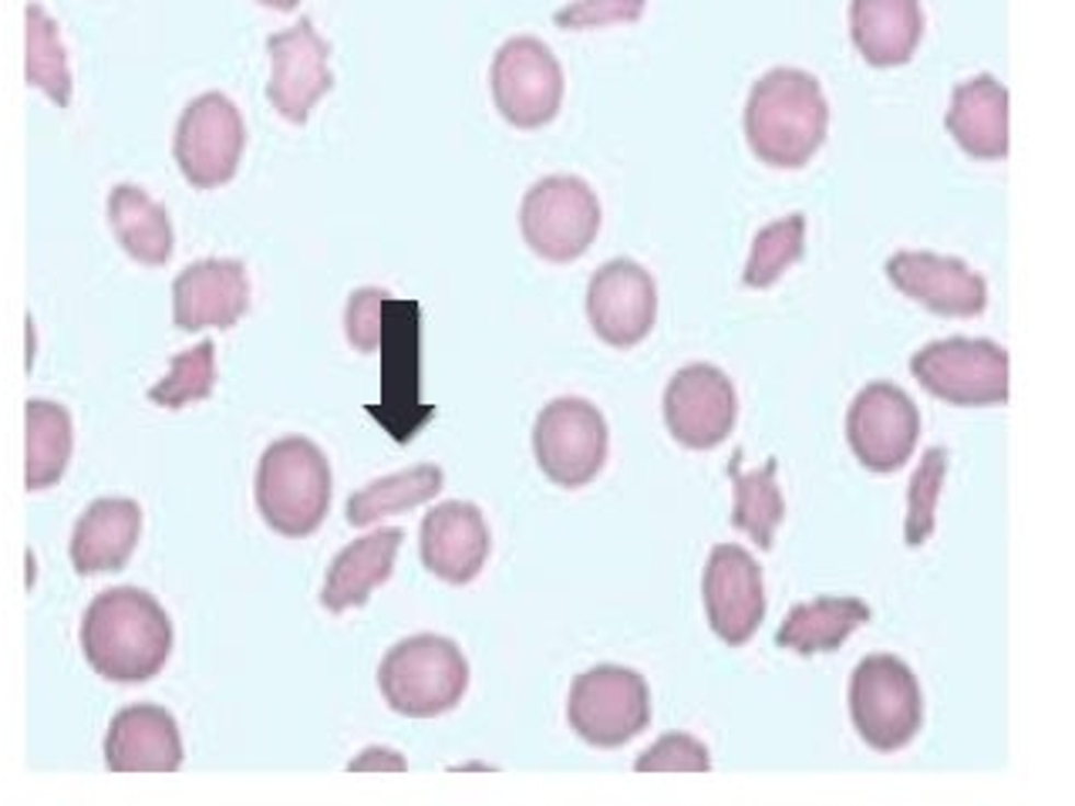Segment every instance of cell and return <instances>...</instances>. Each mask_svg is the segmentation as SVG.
Returning <instances> with one entry per match:
<instances>
[{
	"mask_svg": "<svg viewBox=\"0 0 1075 806\" xmlns=\"http://www.w3.org/2000/svg\"><path fill=\"white\" fill-rule=\"evenodd\" d=\"M81 651L108 682H149L172 655V621L149 591L108 588L81 617Z\"/></svg>",
	"mask_w": 1075,
	"mask_h": 806,
	"instance_id": "6da1fadb",
	"label": "cell"
},
{
	"mask_svg": "<svg viewBox=\"0 0 1075 806\" xmlns=\"http://www.w3.org/2000/svg\"><path fill=\"white\" fill-rule=\"evenodd\" d=\"M830 105L820 81L799 68H773L752 84L745 102V139L758 162L802 169L826 143Z\"/></svg>",
	"mask_w": 1075,
	"mask_h": 806,
	"instance_id": "7a4b0ae2",
	"label": "cell"
},
{
	"mask_svg": "<svg viewBox=\"0 0 1075 806\" xmlns=\"http://www.w3.org/2000/svg\"><path fill=\"white\" fill-rule=\"evenodd\" d=\"M256 510L281 536L300 541L318 530L331 510V463L304 435L277 439L263 450L256 466Z\"/></svg>",
	"mask_w": 1075,
	"mask_h": 806,
	"instance_id": "3957f363",
	"label": "cell"
},
{
	"mask_svg": "<svg viewBox=\"0 0 1075 806\" xmlns=\"http://www.w3.org/2000/svg\"><path fill=\"white\" fill-rule=\"evenodd\" d=\"M378 689L391 712L409 719H435L466 699L469 661L453 638L412 635L381 658Z\"/></svg>",
	"mask_w": 1075,
	"mask_h": 806,
	"instance_id": "277c9868",
	"label": "cell"
},
{
	"mask_svg": "<svg viewBox=\"0 0 1075 806\" xmlns=\"http://www.w3.org/2000/svg\"><path fill=\"white\" fill-rule=\"evenodd\" d=\"M849 715L870 749H904L924 719V699L911 665L897 655L864 658L849 679Z\"/></svg>",
	"mask_w": 1075,
	"mask_h": 806,
	"instance_id": "5b68a950",
	"label": "cell"
},
{
	"mask_svg": "<svg viewBox=\"0 0 1075 806\" xmlns=\"http://www.w3.org/2000/svg\"><path fill=\"white\" fill-rule=\"evenodd\" d=\"M519 230L536 257L550 263H573L601 234L597 193L580 175H547L526 190Z\"/></svg>",
	"mask_w": 1075,
	"mask_h": 806,
	"instance_id": "8992f818",
	"label": "cell"
},
{
	"mask_svg": "<svg viewBox=\"0 0 1075 806\" xmlns=\"http://www.w3.org/2000/svg\"><path fill=\"white\" fill-rule=\"evenodd\" d=\"M570 729L597 746L617 749L651 723V692L641 671L624 665H594L576 676L567 699Z\"/></svg>",
	"mask_w": 1075,
	"mask_h": 806,
	"instance_id": "52a82bcc",
	"label": "cell"
},
{
	"mask_svg": "<svg viewBox=\"0 0 1075 806\" xmlns=\"http://www.w3.org/2000/svg\"><path fill=\"white\" fill-rule=\"evenodd\" d=\"M911 375L948 406L984 409L1008 401V351L988 338L930 341L911 357Z\"/></svg>",
	"mask_w": 1075,
	"mask_h": 806,
	"instance_id": "ba28073f",
	"label": "cell"
},
{
	"mask_svg": "<svg viewBox=\"0 0 1075 806\" xmlns=\"http://www.w3.org/2000/svg\"><path fill=\"white\" fill-rule=\"evenodd\" d=\"M610 432L597 406L587 398H553L533 425V456L544 476L563 489H580L597 479L607 463Z\"/></svg>",
	"mask_w": 1075,
	"mask_h": 806,
	"instance_id": "9c48e42d",
	"label": "cell"
},
{
	"mask_svg": "<svg viewBox=\"0 0 1075 806\" xmlns=\"http://www.w3.org/2000/svg\"><path fill=\"white\" fill-rule=\"evenodd\" d=\"M247 149V125L233 99L206 92L193 99L175 122L172 156L193 190L227 186Z\"/></svg>",
	"mask_w": 1075,
	"mask_h": 806,
	"instance_id": "30bf717a",
	"label": "cell"
},
{
	"mask_svg": "<svg viewBox=\"0 0 1075 806\" xmlns=\"http://www.w3.org/2000/svg\"><path fill=\"white\" fill-rule=\"evenodd\" d=\"M492 102L500 115L523 132L544 128L557 118L563 102V68L540 37H510L492 58Z\"/></svg>",
	"mask_w": 1075,
	"mask_h": 806,
	"instance_id": "8fae6325",
	"label": "cell"
},
{
	"mask_svg": "<svg viewBox=\"0 0 1075 806\" xmlns=\"http://www.w3.org/2000/svg\"><path fill=\"white\" fill-rule=\"evenodd\" d=\"M846 439L854 456L873 473L901 469L920 439V412L914 398L890 382H873L857 391L846 412Z\"/></svg>",
	"mask_w": 1075,
	"mask_h": 806,
	"instance_id": "7c38bea8",
	"label": "cell"
},
{
	"mask_svg": "<svg viewBox=\"0 0 1075 806\" xmlns=\"http://www.w3.org/2000/svg\"><path fill=\"white\" fill-rule=\"evenodd\" d=\"M266 55H271V81H266V99L277 109L281 118L290 125H304L331 88V44L318 34L310 18L297 21L294 27L266 37Z\"/></svg>",
	"mask_w": 1075,
	"mask_h": 806,
	"instance_id": "4fadbf2b",
	"label": "cell"
},
{
	"mask_svg": "<svg viewBox=\"0 0 1075 806\" xmlns=\"http://www.w3.org/2000/svg\"><path fill=\"white\" fill-rule=\"evenodd\" d=\"M739 416V398L732 378L714 365H685L664 388L667 432L685 450H714L729 439Z\"/></svg>",
	"mask_w": 1075,
	"mask_h": 806,
	"instance_id": "5bb4252c",
	"label": "cell"
},
{
	"mask_svg": "<svg viewBox=\"0 0 1075 806\" xmlns=\"http://www.w3.org/2000/svg\"><path fill=\"white\" fill-rule=\"evenodd\" d=\"M701 598L711 632L729 648H742L755 638L766 617L763 567L739 544H719L708 557Z\"/></svg>",
	"mask_w": 1075,
	"mask_h": 806,
	"instance_id": "9a60e30c",
	"label": "cell"
},
{
	"mask_svg": "<svg viewBox=\"0 0 1075 806\" xmlns=\"http://www.w3.org/2000/svg\"><path fill=\"white\" fill-rule=\"evenodd\" d=\"M657 318V287L641 263L617 257L607 260L587 287V321L594 334L617 348H638Z\"/></svg>",
	"mask_w": 1075,
	"mask_h": 806,
	"instance_id": "2e32d148",
	"label": "cell"
},
{
	"mask_svg": "<svg viewBox=\"0 0 1075 806\" xmlns=\"http://www.w3.org/2000/svg\"><path fill=\"white\" fill-rule=\"evenodd\" d=\"M887 277L904 297L940 318H977L988 307V284L958 257L901 250L887 260Z\"/></svg>",
	"mask_w": 1075,
	"mask_h": 806,
	"instance_id": "e0dca14e",
	"label": "cell"
},
{
	"mask_svg": "<svg viewBox=\"0 0 1075 806\" xmlns=\"http://www.w3.org/2000/svg\"><path fill=\"white\" fill-rule=\"evenodd\" d=\"M250 310L247 266L233 257H209L190 263L172 281V325L186 334L222 328L230 331Z\"/></svg>",
	"mask_w": 1075,
	"mask_h": 806,
	"instance_id": "ac0fdd59",
	"label": "cell"
},
{
	"mask_svg": "<svg viewBox=\"0 0 1075 806\" xmlns=\"http://www.w3.org/2000/svg\"><path fill=\"white\" fill-rule=\"evenodd\" d=\"M489 526L476 503L445 500L422 520L419 550L422 564L453 588H466L482 574L489 560Z\"/></svg>",
	"mask_w": 1075,
	"mask_h": 806,
	"instance_id": "d6986e66",
	"label": "cell"
},
{
	"mask_svg": "<svg viewBox=\"0 0 1075 806\" xmlns=\"http://www.w3.org/2000/svg\"><path fill=\"white\" fill-rule=\"evenodd\" d=\"M112 773H175L183 767V736L162 705H128L115 712L105 736Z\"/></svg>",
	"mask_w": 1075,
	"mask_h": 806,
	"instance_id": "ffe728a7",
	"label": "cell"
},
{
	"mask_svg": "<svg viewBox=\"0 0 1075 806\" xmlns=\"http://www.w3.org/2000/svg\"><path fill=\"white\" fill-rule=\"evenodd\" d=\"M142 536V507L136 500L105 497L88 503L71 530V567L81 577L115 574L136 554Z\"/></svg>",
	"mask_w": 1075,
	"mask_h": 806,
	"instance_id": "44dd1931",
	"label": "cell"
},
{
	"mask_svg": "<svg viewBox=\"0 0 1075 806\" xmlns=\"http://www.w3.org/2000/svg\"><path fill=\"white\" fill-rule=\"evenodd\" d=\"M954 143L981 162L1008 156V88L995 75L961 81L945 118Z\"/></svg>",
	"mask_w": 1075,
	"mask_h": 806,
	"instance_id": "7402d4cb",
	"label": "cell"
},
{
	"mask_svg": "<svg viewBox=\"0 0 1075 806\" xmlns=\"http://www.w3.org/2000/svg\"><path fill=\"white\" fill-rule=\"evenodd\" d=\"M401 541H405V533L398 526H385L347 544L328 567L321 604L331 614H344L347 608H365L375 588H381L391 577Z\"/></svg>",
	"mask_w": 1075,
	"mask_h": 806,
	"instance_id": "603a6c76",
	"label": "cell"
},
{
	"mask_svg": "<svg viewBox=\"0 0 1075 806\" xmlns=\"http://www.w3.org/2000/svg\"><path fill=\"white\" fill-rule=\"evenodd\" d=\"M849 34H854V48L867 65H907L924 37L920 0H854Z\"/></svg>",
	"mask_w": 1075,
	"mask_h": 806,
	"instance_id": "cb8c5ba5",
	"label": "cell"
},
{
	"mask_svg": "<svg viewBox=\"0 0 1075 806\" xmlns=\"http://www.w3.org/2000/svg\"><path fill=\"white\" fill-rule=\"evenodd\" d=\"M108 227L118 247L142 266H165L172 257V223L159 200L146 190L118 183L108 193Z\"/></svg>",
	"mask_w": 1075,
	"mask_h": 806,
	"instance_id": "d4e9b609",
	"label": "cell"
},
{
	"mask_svg": "<svg viewBox=\"0 0 1075 806\" xmlns=\"http://www.w3.org/2000/svg\"><path fill=\"white\" fill-rule=\"evenodd\" d=\"M870 621V608L860 598H816L796 604L782 628L776 632V645L796 655H820L836 651L857 628Z\"/></svg>",
	"mask_w": 1075,
	"mask_h": 806,
	"instance_id": "484cf974",
	"label": "cell"
},
{
	"mask_svg": "<svg viewBox=\"0 0 1075 806\" xmlns=\"http://www.w3.org/2000/svg\"><path fill=\"white\" fill-rule=\"evenodd\" d=\"M24 422H27V473H24V486L34 489H48L55 486L71 459L75 450V429H71V416L65 406L48 398H31L27 409H24Z\"/></svg>",
	"mask_w": 1075,
	"mask_h": 806,
	"instance_id": "4316f807",
	"label": "cell"
},
{
	"mask_svg": "<svg viewBox=\"0 0 1075 806\" xmlns=\"http://www.w3.org/2000/svg\"><path fill=\"white\" fill-rule=\"evenodd\" d=\"M445 483V473L435 463H422L412 469H401L394 476L375 479L365 489H357L354 497L347 500L344 513L351 526H371L381 516H394V513H409L428 500L438 497V489Z\"/></svg>",
	"mask_w": 1075,
	"mask_h": 806,
	"instance_id": "83f0119b",
	"label": "cell"
},
{
	"mask_svg": "<svg viewBox=\"0 0 1075 806\" xmlns=\"http://www.w3.org/2000/svg\"><path fill=\"white\" fill-rule=\"evenodd\" d=\"M776 469H779V459H769L763 469L742 473V450H735V456L729 463V476L735 486L732 526L748 533L763 550H773L776 530L786 516V500L776 483Z\"/></svg>",
	"mask_w": 1075,
	"mask_h": 806,
	"instance_id": "f1b7e54d",
	"label": "cell"
},
{
	"mask_svg": "<svg viewBox=\"0 0 1075 806\" xmlns=\"http://www.w3.org/2000/svg\"><path fill=\"white\" fill-rule=\"evenodd\" d=\"M24 24H27L24 27V37H27L24 78H27V84L48 95L58 109H68L71 105V68H68L58 21L41 4H27Z\"/></svg>",
	"mask_w": 1075,
	"mask_h": 806,
	"instance_id": "f546056e",
	"label": "cell"
},
{
	"mask_svg": "<svg viewBox=\"0 0 1075 806\" xmlns=\"http://www.w3.org/2000/svg\"><path fill=\"white\" fill-rule=\"evenodd\" d=\"M805 250V216L802 213H789L769 227H763L752 240L748 260H745V287L755 291H766L773 287L792 263L802 260Z\"/></svg>",
	"mask_w": 1075,
	"mask_h": 806,
	"instance_id": "4dcf8cb0",
	"label": "cell"
},
{
	"mask_svg": "<svg viewBox=\"0 0 1075 806\" xmlns=\"http://www.w3.org/2000/svg\"><path fill=\"white\" fill-rule=\"evenodd\" d=\"M216 388V344L199 341L172 357V365L159 385L149 388V401L162 409H183L193 401L209 398Z\"/></svg>",
	"mask_w": 1075,
	"mask_h": 806,
	"instance_id": "1f68e13d",
	"label": "cell"
},
{
	"mask_svg": "<svg viewBox=\"0 0 1075 806\" xmlns=\"http://www.w3.org/2000/svg\"><path fill=\"white\" fill-rule=\"evenodd\" d=\"M945 476H948V450L930 445V450H924L907 489V523H904L907 547H920L930 541V533L937 526V500Z\"/></svg>",
	"mask_w": 1075,
	"mask_h": 806,
	"instance_id": "d6a6232c",
	"label": "cell"
},
{
	"mask_svg": "<svg viewBox=\"0 0 1075 806\" xmlns=\"http://www.w3.org/2000/svg\"><path fill=\"white\" fill-rule=\"evenodd\" d=\"M634 770L638 773H708L711 756L701 739H695L688 733H667L638 756Z\"/></svg>",
	"mask_w": 1075,
	"mask_h": 806,
	"instance_id": "836d02e7",
	"label": "cell"
},
{
	"mask_svg": "<svg viewBox=\"0 0 1075 806\" xmlns=\"http://www.w3.org/2000/svg\"><path fill=\"white\" fill-rule=\"evenodd\" d=\"M648 0H573L553 14L563 31H594L614 24H634L644 14Z\"/></svg>",
	"mask_w": 1075,
	"mask_h": 806,
	"instance_id": "e575fe53",
	"label": "cell"
},
{
	"mask_svg": "<svg viewBox=\"0 0 1075 806\" xmlns=\"http://www.w3.org/2000/svg\"><path fill=\"white\" fill-rule=\"evenodd\" d=\"M388 304V291L381 287H362L354 291L344 310V331L354 351L371 354L381 348V310Z\"/></svg>",
	"mask_w": 1075,
	"mask_h": 806,
	"instance_id": "d590c367",
	"label": "cell"
},
{
	"mask_svg": "<svg viewBox=\"0 0 1075 806\" xmlns=\"http://www.w3.org/2000/svg\"><path fill=\"white\" fill-rule=\"evenodd\" d=\"M351 773H405L409 763H405V756L394 752V749H385V746H368L357 759H351L347 763Z\"/></svg>",
	"mask_w": 1075,
	"mask_h": 806,
	"instance_id": "8d00e7d4",
	"label": "cell"
},
{
	"mask_svg": "<svg viewBox=\"0 0 1075 806\" xmlns=\"http://www.w3.org/2000/svg\"><path fill=\"white\" fill-rule=\"evenodd\" d=\"M263 8H274V11H294L300 0H260Z\"/></svg>",
	"mask_w": 1075,
	"mask_h": 806,
	"instance_id": "74e56055",
	"label": "cell"
},
{
	"mask_svg": "<svg viewBox=\"0 0 1075 806\" xmlns=\"http://www.w3.org/2000/svg\"><path fill=\"white\" fill-rule=\"evenodd\" d=\"M34 357V328H31V318H27V362Z\"/></svg>",
	"mask_w": 1075,
	"mask_h": 806,
	"instance_id": "f35d334b",
	"label": "cell"
}]
</instances>
